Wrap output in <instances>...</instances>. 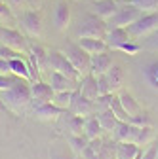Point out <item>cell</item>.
Masks as SVG:
<instances>
[{
    "label": "cell",
    "mask_w": 158,
    "mask_h": 159,
    "mask_svg": "<svg viewBox=\"0 0 158 159\" xmlns=\"http://www.w3.org/2000/svg\"><path fill=\"white\" fill-rule=\"evenodd\" d=\"M31 98V84L23 78H15L13 85L8 91H2V101L10 106H27Z\"/></svg>",
    "instance_id": "obj_1"
},
{
    "label": "cell",
    "mask_w": 158,
    "mask_h": 159,
    "mask_svg": "<svg viewBox=\"0 0 158 159\" xmlns=\"http://www.w3.org/2000/svg\"><path fill=\"white\" fill-rule=\"evenodd\" d=\"M130 36L133 40H139L145 36H151L154 30H158V11H147L141 13L137 21H133L130 27H126Z\"/></svg>",
    "instance_id": "obj_2"
},
{
    "label": "cell",
    "mask_w": 158,
    "mask_h": 159,
    "mask_svg": "<svg viewBox=\"0 0 158 159\" xmlns=\"http://www.w3.org/2000/svg\"><path fill=\"white\" fill-rule=\"evenodd\" d=\"M46 70H55V72H61L72 80H76V82H80L82 76L78 74V70L72 66V63L67 59V55L63 51H48V59H46Z\"/></svg>",
    "instance_id": "obj_3"
},
{
    "label": "cell",
    "mask_w": 158,
    "mask_h": 159,
    "mask_svg": "<svg viewBox=\"0 0 158 159\" xmlns=\"http://www.w3.org/2000/svg\"><path fill=\"white\" fill-rule=\"evenodd\" d=\"M141 13H143V11L137 10L133 4H126V6H122V8H118V11L105 23V27H107V30H111V29H120V27L126 29V27H130L133 21H137Z\"/></svg>",
    "instance_id": "obj_4"
},
{
    "label": "cell",
    "mask_w": 158,
    "mask_h": 159,
    "mask_svg": "<svg viewBox=\"0 0 158 159\" xmlns=\"http://www.w3.org/2000/svg\"><path fill=\"white\" fill-rule=\"evenodd\" d=\"M63 53L67 55V59L72 63V66L78 70V74H80V76L90 74V57L91 55H88L78 44H69Z\"/></svg>",
    "instance_id": "obj_5"
},
{
    "label": "cell",
    "mask_w": 158,
    "mask_h": 159,
    "mask_svg": "<svg viewBox=\"0 0 158 159\" xmlns=\"http://www.w3.org/2000/svg\"><path fill=\"white\" fill-rule=\"evenodd\" d=\"M107 27L97 15H86L84 21H80L78 36L80 38H105Z\"/></svg>",
    "instance_id": "obj_6"
},
{
    "label": "cell",
    "mask_w": 158,
    "mask_h": 159,
    "mask_svg": "<svg viewBox=\"0 0 158 159\" xmlns=\"http://www.w3.org/2000/svg\"><path fill=\"white\" fill-rule=\"evenodd\" d=\"M0 46H8L17 51H27V42L21 32H17L13 29L0 27Z\"/></svg>",
    "instance_id": "obj_7"
},
{
    "label": "cell",
    "mask_w": 158,
    "mask_h": 159,
    "mask_svg": "<svg viewBox=\"0 0 158 159\" xmlns=\"http://www.w3.org/2000/svg\"><path fill=\"white\" fill-rule=\"evenodd\" d=\"M72 116H80V117H88L93 112V101L86 98L78 89H74L72 98H71V106H69Z\"/></svg>",
    "instance_id": "obj_8"
},
{
    "label": "cell",
    "mask_w": 158,
    "mask_h": 159,
    "mask_svg": "<svg viewBox=\"0 0 158 159\" xmlns=\"http://www.w3.org/2000/svg\"><path fill=\"white\" fill-rule=\"evenodd\" d=\"M118 2L116 0H93L91 2V10H93V13L101 19V21H109V19L118 11Z\"/></svg>",
    "instance_id": "obj_9"
},
{
    "label": "cell",
    "mask_w": 158,
    "mask_h": 159,
    "mask_svg": "<svg viewBox=\"0 0 158 159\" xmlns=\"http://www.w3.org/2000/svg\"><path fill=\"white\" fill-rule=\"evenodd\" d=\"M111 65H112V59H111V55H109L107 51L95 53V55L90 57V74L97 78V76L105 74V72L111 68Z\"/></svg>",
    "instance_id": "obj_10"
},
{
    "label": "cell",
    "mask_w": 158,
    "mask_h": 159,
    "mask_svg": "<svg viewBox=\"0 0 158 159\" xmlns=\"http://www.w3.org/2000/svg\"><path fill=\"white\" fill-rule=\"evenodd\" d=\"M71 23V8L67 2H57L53 10V25L59 32H65Z\"/></svg>",
    "instance_id": "obj_11"
},
{
    "label": "cell",
    "mask_w": 158,
    "mask_h": 159,
    "mask_svg": "<svg viewBox=\"0 0 158 159\" xmlns=\"http://www.w3.org/2000/svg\"><path fill=\"white\" fill-rule=\"evenodd\" d=\"M76 84H78L76 80H72V78H69V76H65L61 72L50 70V85H52L53 91H67V89L74 91V89H78Z\"/></svg>",
    "instance_id": "obj_12"
},
{
    "label": "cell",
    "mask_w": 158,
    "mask_h": 159,
    "mask_svg": "<svg viewBox=\"0 0 158 159\" xmlns=\"http://www.w3.org/2000/svg\"><path fill=\"white\" fill-rule=\"evenodd\" d=\"M23 29L29 36H40L42 34V17L38 11L29 10L23 13Z\"/></svg>",
    "instance_id": "obj_13"
},
{
    "label": "cell",
    "mask_w": 158,
    "mask_h": 159,
    "mask_svg": "<svg viewBox=\"0 0 158 159\" xmlns=\"http://www.w3.org/2000/svg\"><path fill=\"white\" fill-rule=\"evenodd\" d=\"M65 110H61L59 106H55L53 102H36L34 106V114L38 119L42 121H52V119H57Z\"/></svg>",
    "instance_id": "obj_14"
},
{
    "label": "cell",
    "mask_w": 158,
    "mask_h": 159,
    "mask_svg": "<svg viewBox=\"0 0 158 159\" xmlns=\"http://www.w3.org/2000/svg\"><path fill=\"white\" fill-rule=\"evenodd\" d=\"M53 89L50 84H44V82H32L31 84V95L36 102H52V98H53Z\"/></svg>",
    "instance_id": "obj_15"
},
{
    "label": "cell",
    "mask_w": 158,
    "mask_h": 159,
    "mask_svg": "<svg viewBox=\"0 0 158 159\" xmlns=\"http://www.w3.org/2000/svg\"><path fill=\"white\" fill-rule=\"evenodd\" d=\"M103 40L107 42V46H109L111 49H116V48L120 46V44H124V42H130V40H133V38L130 36L128 29L120 27V29H111V30H107Z\"/></svg>",
    "instance_id": "obj_16"
},
{
    "label": "cell",
    "mask_w": 158,
    "mask_h": 159,
    "mask_svg": "<svg viewBox=\"0 0 158 159\" xmlns=\"http://www.w3.org/2000/svg\"><path fill=\"white\" fill-rule=\"evenodd\" d=\"M143 153L141 146H137L135 142H118L114 159H139Z\"/></svg>",
    "instance_id": "obj_17"
},
{
    "label": "cell",
    "mask_w": 158,
    "mask_h": 159,
    "mask_svg": "<svg viewBox=\"0 0 158 159\" xmlns=\"http://www.w3.org/2000/svg\"><path fill=\"white\" fill-rule=\"evenodd\" d=\"M31 51V70H32V76H36V68L38 70H46V59H48V51L40 46V44H34L29 48Z\"/></svg>",
    "instance_id": "obj_18"
},
{
    "label": "cell",
    "mask_w": 158,
    "mask_h": 159,
    "mask_svg": "<svg viewBox=\"0 0 158 159\" xmlns=\"http://www.w3.org/2000/svg\"><path fill=\"white\" fill-rule=\"evenodd\" d=\"M78 91H80L86 98H90V101H97V97H99V89H97V78L91 76V74L82 76Z\"/></svg>",
    "instance_id": "obj_19"
},
{
    "label": "cell",
    "mask_w": 158,
    "mask_h": 159,
    "mask_svg": "<svg viewBox=\"0 0 158 159\" xmlns=\"http://www.w3.org/2000/svg\"><path fill=\"white\" fill-rule=\"evenodd\" d=\"M78 46H80L88 55H95V53H103L109 49L107 42L103 38H80L78 40Z\"/></svg>",
    "instance_id": "obj_20"
},
{
    "label": "cell",
    "mask_w": 158,
    "mask_h": 159,
    "mask_svg": "<svg viewBox=\"0 0 158 159\" xmlns=\"http://www.w3.org/2000/svg\"><path fill=\"white\" fill-rule=\"evenodd\" d=\"M10 70H12V74L13 76H17V78H23V80H27V82H32V70H31V65L25 61L23 57H19V59H12L10 61Z\"/></svg>",
    "instance_id": "obj_21"
},
{
    "label": "cell",
    "mask_w": 158,
    "mask_h": 159,
    "mask_svg": "<svg viewBox=\"0 0 158 159\" xmlns=\"http://www.w3.org/2000/svg\"><path fill=\"white\" fill-rule=\"evenodd\" d=\"M137 133V127L131 125L130 121H118L114 127V138L118 142H133Z\"/></svg>",
    "instance_id": "obj_22"
},
{
    "label": "cell",
    "mask_w": 158,
    "mask_h": 159,
    "mask_svg": "<svg viewBox=\"0 0 158 159\" xmlns=\"http://www.w3.org/2000/svg\"><path fill=\"white\" fill-rule=\"evenodd\" d=\"M107 80H109V85H111V93H118L122 89L124 85V70L122 66H118V65H111V68L105 72Z\"/></svg>",
    "instance_id": "obj_23"
},
{
    "label": "cell",
    "mask_w": 158,
    "mask_h": 159,
    "mask_svg": "<svg viewBox=\"0 0 158 159\" xmlns=\"http://www.w3.org/2000/svg\"><path fill=\"white\" fill-rule=\"evenodd\" d=\"M118 101H120L122 108L126 110V114H128L130 117H131V116H137L139 112H143L141 106H139V102H137L135 98H133L130 93H126V91H120V93H118Z\"/></svg>",
    "instance_id": "obj_24"
},
{
    "label": "cell",
    "mask_w": 158,
    "mask_h": 159,
    "mask_svg": "<svg viewBox=\"0 0 158 159\" xmlns=\"http://www.w3.org/2000/svg\"><path fill=\"white\" fill-rule=\"evenodd\" d=\"M101 123L99 119L93 117V116H88L84 117V136L88 140H93V138H99V133H101Z\"/></svg>",
    "instance_id": "obj_25"
},
{
    "label": "cell",
    "mask_w": 158,
    "mask_h": 159,
    "mask_svg": "<svg viewBox=\"0 0 158 159\" xmlns=\"http://www.w3.org/2000/svg\"><path fill=\"white\" fill-rule=\"evenodd\" d=\"M152 140H154V131H152V125H147V127H137V133H135V138H133V142H135L137 146H149Z\"/></svg>",
    "instance_id": "obj_26"
},
{
    "label": "cell",
    "mask_w": 158,
    "mask_h": 159,
    "mask_svg": "<svg viewBox=\"0 0 158 159\" xmlns=\"http://www.w3.org/2000/svg\"><path fill=\"white\" fill-rule=\"evenodd\" d=\"M97 119H99V123H101V129L103 131H114V127H116V123H118V117L112 114V110H109V108H105L99 116H97Z\"/></svg>",
    "instance_id": "obj_27"
},
{
    "label": "cell",
    "mask_w": 158,
    "mask_h": 159,
    "mask_svg": "<svg viewBox=\"0 0 158 159\" xmlns=\"http://www.w3.org/2000/svg\"><path fill=\"white\" fill-rule=\"evenodd\" d=\"M72 93H74V91H71V89H67V91H55V93H53V98H52V102H53L55 106H59L61 110H69Z\"/></svg>",
    "instance_id": "obj_28"
},
{
    "label": "cell",
    "mask_w": 158,
    "mask_h": 159,
    "mask_svg": "<svg viewBox=\"0 0 158 159\" xmlns=\"http://www.w3.org/2000/svg\"><path fill=\"white\" fill-rule=\"evenodd\" d=\"M130 4H133L137 10H141L143 13H147V11H158V0H131Z\"/></svg>",
    "instance_id": "obj_29"
},
{
    "label": "cell",
    "mask_w": 158,
    "mask_h": 159,
    "mask_svg": "<svg viewBox=\"0 0 158 159\" xmlns=\"http://www.w3.org/2000/svg\"><path fill=\"white\" fill-rule=\"evenodd\" d=\"M88 144H90V140L86 136H82V134H72L71 136V146H72V150L80 155L86 148H88Z\"/></svg>",
    "instance_id": "obj_30"
},
{
    "label": "cell",
    "mask_w": 158,
    "mask_h": 159,
    "mask_svg": "<svg viewBox=\"0 0 158 159\" xmlns=\"http://www.w3.org/2000/svg\"><path fill=\"white\" fill-rule=\"evenodd\" d=\"M145 76H147V80H149V84H151L152 87L158 89V61L147 65V68H145Z\"/></svg>",
    "instance_id": "obj_31"
},
{
    "label": "cell",
    "mask_w": 158,
    "mask_h": 159,
    "mask_svg": "<svg viewBox=\"0 0 158 159\" xmlns=\"http://www.w3.org/2000/svg\"><path fill=\"white\" fill-rule=\"evenodd\" d=\"M69 127H71L72 134H84V117H80V116H71Z\"/></svg>",
    "instance_id": "obj_32"
},
{
    "label": "cell",
    "mask_w": 158,
    "mask_h": 159,
    "mask_svg": "<svg viewBox=\"0 0 158 159\" xmlns=\"http://www.w3.org/2000/svg\"><path fill=\"white\" fill-rule=\"evenodd\" d=\"M19 57H23V51L12 49L8 46H0V59H4V61H12V59H19Z\"/></svg>",
    "instance_id": "obj_33"
},
{
    "label": "cell",
    "mask_w": 158,
    "mask_h": 159,
    "mask_svg": "<svg viewBox=\"0 0 158 159\" xmlns=\"http://www.w3.org/2000/svg\"><path fill=\"white\" fill-rule=\"evenodd\" d=\"M116 49H118V51H122V53H128V55H137V53L141 51V46H139V44H135L133 40H130V42L120 44Z\"/></svg>",
    "instance_id": "obj_34"
},
{
    "label": "cell",
    "mask_w": 158,
    "mask_h": 159,
    "mask_svg": "<svg viewBox=\"0 0 158 159\" xmlns=\"http://www.w3.org/2000/svg\"><path fill=\"white\" fill-rule=\"evenodd\" d=\"M130 123L135 125V127H147V125H151V119H149V116L145 112H139L137 116L130 117Z\"/></svg>",
    "instance_id": "obj_35"
},
{
    "label": "cell",
    "mask_w": 158,
    "mask_h": 159,
    "mask_svg": "<svg viewBox=\"0 0 158 159\" xmlns=\"http://www.w3.org/2000/svg\"><path fill=\"white\" fill-rule=\"evenodd\" d=\"M97 89H99V97L101 95H109L111 93V85H109V80L105 74L97 76Z\"/></svg>",
    "instance_id": "obj_36"
},
{
    "label": "cell",
    "mask_w": 158,
    "mask_h": 159,
    "mask_svg": "<svg viewBox=\"0 0 158 159\" xmlns=\"http://www.w3.org/2000/svg\"><path fill=\"white\" fill-rule=\"evenodd\" d=\"M15 78L17 76H8V74H0V93L2 91H8L12 85H13V82H15Z\"/></svg>",
    "instance_id": "obj_37"
},
{
    "label": "cell",
    "mask_w": 158,
    "mask_h": 159,
    "mask_svg": "<svg viewBox=\"0 0 158 159\" xmlns=\"http://www.w3.org/2000/svg\"><path fill=\"white\" fill-rule=\"evenodd\" d=\"M156 150H158V146L151 144V146L141 153V157H139V159H156Z\"/></svg>",
    "instance_id": "obj_38"
},
{
    "label": "cell",
    "mask_w": 158,
    "mask_h": 159,
    "mask_svg": "<svg viewBox=\"0 0 158 159\" xmlns=\"http://www.w3.org/2000/svg\"><path fill=\"white\" fill-rule=\"evenodd\" d=\"M147 48L152 49V51H158V30H154L149 38V42H147Z\"/></svg>",
    "instance_id": "obj_39"
},
{
    "label": "cell",
    "mask_w": 158,
    "mask_h": 159,
    "mask_svg": "<svg viewBox=\"0 0 158 159\" xmlns=\"http://www.w3.org/2000/svg\"><path fill=\"white\" fill-rule=\"evenodd\" d=\"M0 17H12V11H10V6L4 2V0H0Z\"/></svg>",
    "instance_id": "obj_40"
},
{
    "label": "cell",
    "mask_w": 158,
    "mask_h": 159,
    "mask_svg": "<svg viewBox=\"0 0 158 159\" xmlns=\"http://www.w3.org/2000/svg\"><path fill=\"white\" fill-rule=\"evenodd\" d=\"M0 74H12V70H10V61L0 59Z\"/></svg>",
    "instance_id": "obj_41"
},
{
    "label": "cell",
    "mask_w": 158,
    "mask_h": 159,
    "mask_svg": "<svg viewBox=\"0 0 158 159\" xmlns=\"http://www.w3.org/2000/svg\"><path fill=\"white\" fill-rule=\"evenodd\" d=\"M0 112H6V104H4V101H2V97H0Z\"/></svg>",
    "instance_id": "obj_42"
},
{
    "label": "cell",
    "mask_w": 158,
    "mask_h": 159,
    "mask_svg": "<svg viewBox=\"0 0 158 159\" xmlns=\"http://www.w3.org/2000/svg\"><path fill=\"white\" fill-rule=\"evenodd\" d=\"M31 4H32V6H36V8H38V6H40V4H42V0H31Z\"/></svg>",
    "instance_id": "obj_43"
},
{
    "label": "cell",
    "mask_w": 158,
    "mask_h": 159,
    "mask_svg": "<svg viewBox=\"0 0 158 159\" xmlns=\"http://www.w3.org/2000/svg\"><path fill=\"white\" fill-rule=\"evenodd\" d=\"M74 159H88V157H84V155H76Z\"/></svg>",
    "instance_id": "obj_44"
},
{
    "label": "cell",
    "mask_w": 158,
    "mask_h": 159,
    "mask_svg": "<svg viewBox=\"0 0 158 159\" xmlns=\"http://www.w3.org/2000/svg\"><path fill=\"white\" fill-rule=\"evenodd\" d=\"M122 2H126V4H130V2H131V0H122Z\"/></svg>",
    "instance_id": "obj_45"
},
{
    "label": "cell",
    "mask_w": 158,
    "mask_h": 159,
    "mask_svg": "<svg viewBox=\"0 0 158 159\" xmlns=\"http://www.w3.org/2000/svg\"><path fill=\"white\" fill-rule=\"evenodd\" d=\"M156 159H158V150H156Z\"/></svg>",
    "instance_id": "obj_46"
},
{
    "label": "cell",
    "mask_w": 158,
    "mask_h": 159,
    "mask_svg": "<svg viewBox=\"0 0 158 159\" xmlns=\"http://www.w3.org/2000/svg\"><path fill=\"white\" fill-rule=\"evenodd\" d=\"M4 2H6V0H4Z\"/></svg>",
    "instance_id": "obj_47"
}]
</instances>
